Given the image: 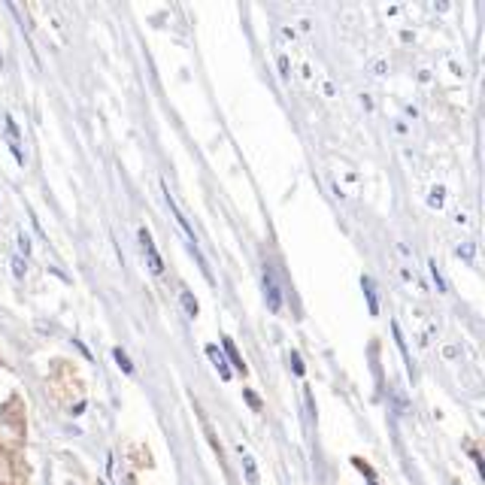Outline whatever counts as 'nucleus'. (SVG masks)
<instances>
[{
    "label": "nucleus",
    "mask_w": 485,
    "mask_h": 485,
    "mask_svg": "<svg viewBox=\"0 0 485 485\" xmlns=\"http://www.w3.org/2000/svg\"><path fill=\"white\" fill-rule=\"evenodd\" d=\"M291 367H295L298 376H303V364H300V355L298 352H291Z\"/></svg>",
    "instance_id": "19"
},
{
    "label": "nucleus",
    "mask_w": 485,
    "mask_h": 485,
    "mask_svg": "<svg viewBox=\"0 0 485 485\" xmlns=\"http://www.w3.org/2000/svg\"><path fill=\"white\" fill-rule=\"evenodd\" d=\"M25 273H28V261H25L21 255H16V258H13V276H16V279H25Z\"/></svg>",
    "instance_id": "13"
},
{
    "label": "nucleus",
    "mask_w": 485,
    "mask_h": 485,
    "mask_svg": "<svg viewBox=\"0 0 485 485\" xmlns=\"http://www.w3.org/2000/svg\"><path fill=\"white\" fill-rule=\"evenodd\" d=\"M279 76H282V79L291 76V67H288V58H285V55H279Z\"/></svg>",
    "instance_id": "18"
},
{
    "label": "nucleus",
    "mask_w": 485,
    "mask_h": 485,
    "mask_svg": "<svg viewBox=\"0 0 485 485\" xmlns=\"http://www.w3.org/2000/svg\"><path fill=\"white\" fill-rule=\"evenodd\" d=\"M391 334H394V340H398V349H400V355H403V361H407V367H410V374H413V361H410V349H407V340H403V334H400V325L394 322L391 325Z\"/></svg>",
    "instance_id": "9"
},
{
    "label": "nucleus",
    "mask_w": 485,
    "mask_h": 485,
    "mask_svg": "<svg viewBox=\"0 0 485 485\" xmlns=\"http://www.w3.org/2000/svg\"><path fill=\"white\" fill-rule=\"evenodd\" d=\"M243 473H246V482L249 485H258V467H255V458L252 455H243Z\"/></svg>",
    "instance_id": "10"
},
{
    "label": "nucleus",
    "mask_w": 485,
    "mask_h": 485,
    "mask_svg": "<svg viewBox=\"0 0 485 485\" xmlns=\"http://www.w3.org/2000/svg\"><path fill=\"white\" fill-rule=\"evenodd\" d=\"M473 255H476V246H473V243H461V246H458V258H464V261H473Z\"/></svg>",
    "instance_id": "14"
},
{
    "label": "nucleus",
    "mask_w": 485,
    "mask_h": 485,
    "mask_svg": "<svg viewBox=\"0 0 485 485\" xmlns=\"http://www.w3.org/2000/svg\"><path fill=\"white\" fill-rule=\"evenodd\" d=\"M264 300H267L270 312H279L282 310V291H279V285H276V279H273V273H270V270H264Z\"/></svg>",
    "instance_id": "2"
},
{
    "label": "nucleus",
    "mask_w": 485,
    "mask_h": 485,
    "mask_svg": "<svg viewBox=\"0 0 485 485\" xmlns=\"http://www.w3.org/2000/svg\"><path fill=\"white\" fill-rule=\"evenodd\" d=\"M361 288H364V298H367V310H370V315H379V300H376L374 279H370V276H361Z\"/></svg>",
    "instance_id": "6"
},
{
    "label": "nucleus",
    "mask_w": 485,
    "mask_h": 485,
    "mask_svg": "<svg viewBox=\"0 0 485 485\" xmlns=\"http://www.w3.org/2000/svg\"><path fill=\"white\" fill-rule=\"evenodd\" d=\"M179 303H182V310H185L188 319H197L200 307H197V300H195V295H191V291H179Z\"/></svg>",
    "instance_id": "7"
},
{
    "label": "nucleus",
    "mask_w": 485,
    "mask_h": 485,
    "mask_svg": "<svg viewBox=\"0 0 485 485\" xmlns=\"http://www.w3.org/2000/svg\"><path fill=\"white\" fill-rule=\"evenodd\" d=\"M224 355H228L231 358V364L236 367V370H240V374H246V364H243V358H240V352H236V346H234V340H231V337H224Z\"/></svg>",
    "instance_id": "8"
},
{
    "label": "nucleus",
    "mask_w": 485,
    "mask_h": 485,
    "mask_svg": "<svg viewBox=\"0 0 485 485\" xmlns=\"http://www.w3.org/2000/svg\"><path fill=\"white\" fill-rule=\"evenodd\" d=\"M18 252H21V258H28V252H31V240L25 234H18Z\"/></svg>",
    "instance_id": "17"
},
{
    "label": "nucleus",
    "mask_w": 485,
    "mask_h": 485,
    "mask_svg": "<svg viewBox=\"0 0 485 485\" xmlns=\"http://www.w3.org/2000/svg\"><path fill=\"white\" fill-rule=\"evenodd\" d=\"M370 485H379V482H376V479H374V476H370Z\"/></svg>",
    "instance_id": "21"
},
{
    "label": "nucleus",
    "mask_w": 485,
    "mask_h": 485,
    "mask_svg": "<svg viewBox=\"0 0 485 485\" xmlns=\"http://www.w3.org/2000/svg\"><path fill=\"white\" fill-rule=\"evenodd\" d=\"M443 204H446V188H443V185L431 188V197H427V207H431V209H440Z\"/></svg>",
    "instance_id": "11"
},
{
    "label": "nucleus",
    "mask_w": 485,
    "mask_h": 485,
    "mask_svg": "<svg viewBox=\"0 0 485 485\" xmlns=\"http://www.w3.org/2000/svg\"><path fill=\"white\" fill-rule=\"evenodd\" d=\"M4 131H6L9 152L16 155V161H18V164H25V155H21V140H18V125H16V119H13V116H6V119H4Z\"/></svg>",
    "instance_id": "3"
},
{
    "label": "nucleus",
    "mask_w": 485,
    "mask_h": 485,
    "mask_svg": "<svg viewBox=\"0 0 485 485\" xmlns=\"http://www.w3.org/2000/svg\"><path fill=\"white\" fill-rule=\"evenodd\" d=\"M140 246H143V255H146V261H149V270L155 276H161V270H164V261H161V255H158V249H155V243H152V234H149V228H140Z\"/></svg>",
    "instance_id": "1"
},
{
    "label": "nucleus",
    "mask_w": 485,
    "mask_h": 485,
    "mask_svg": "<svg viewBox=\"0 0 485 485\" xmlns=\"http://www.w3.org/2000/svg\"><path fill=\"white\" fill-rule=\"evenodd\" d=\"M112 358H116V364H119L121 370H125V374H133V364H131V358H128L125 352H121V349H112Z\"/></svg>",
    "instance_id": "12"
},
{
    "label": "nucleus",
    "mask_w": 485,
    "mask_h": 485,
    "mask_svg": "<svg viewBox=\"0 0 485 485\" xmlns=\"http://www.w3.org/2000/svg\"><path fill=\"white\" fill-rule=\"evenodd\" d=\"M207 355H209V361L216 364V370H219V376L228 382L231 379V367H228V361H224V355L219 352V346H207Z\"/></svg>",
    "instance_id": "5"
},
{
    "label": "nucleus",
    "mask_w": 485,
    "mask_h": 485,
    "mask_svg": "<svg viewBox=\"0 0 485 485\" xmlns=\"http://www.w3.org/2000/svg\"><path fill=\"white\" fill-rule=\"evenodd\" d=\"M243 398H246V400H249V407H252L255 413H261V398H258V394H255V391H249V388H246V391H243Z\"/></svg>",
    "instance_id": "15"
},
{
    "label": "nucleus",
    "mask_w": 485,
    "mask_h": 485,
    "mask_svg": "<svg viewBox=\"0 0 485 485\" xmlns=\"http://www.w3.org/2000/svg\"><path fill=\"white\" fill-rule=\"evenodd\" d=\"M167 209H170V216L176 219V224H179V228H182V231H185V236H188V246H197V236H195V228H191V224H188V219L182 216V212H179V207H176V200H173L170 195H167Z\"/></svg>",
    "instance_id": "4"
},
{
    "label": "nucleus",
    "mask_w": 485,
    "mask_h": 485,
    "mask_svg": "<svg viewBox=\"0 0 485 485\" xmlns=\"http://www.w3.org/2000/svg\"><path fill=\"white\" fill-rule=\"evenodd\" d=\"M431 276H434V282H437V291H446V282H443V276H440L437 261H431Z\"/></svg>",
    "instance_id": "16"
},
{
    "label": "nucleus",
    "mask_w": 485,
    "mask_h": 485,
    "mask_svg": "<svg viewBox=\"0 0 485 485\" xmlns=\"http://www.w3.org/2000/svg\"><path fill=\"white\" fill-rule=\"evenodd\" d=\"M386 70H388V64H386V61H376V64H374V73H376V76H382Z\"/></svg>",
    "instance_id": "20"
}]
</instances>
